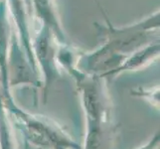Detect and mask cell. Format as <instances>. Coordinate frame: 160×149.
Here are the masks:
<instances>
[{
  "label": "cell",
  "instance_id": "6da1fadb",
  "mask_svg": "<svg viewBox=\"0 0 160 149\" xmlns=\"http://www.w3.org/2000/svg\"><path fill=\"white\" fill-rule=\"evenodd\" d=\"M73 78L79 92L86 118L82 149H112L115 126L112 119V102L107 80L78 72Z\"/></svg>",
  "mask_w": 160,
  "mask_h": 149
},
{
  "label": "cell",
  "instance_id": "3957f363",
  "mask_svg": "<svg viewBox=\"0 0 160 149\" xmlns=\"http://www.w3.org/2000/svg\"><path fill=\"white\" fill-rule=\"evenodd\" d=\"M101 10L106 17L107 26H100L98 24H96V26L103 38V44L114 52L128 56L149 44L159 42L157 30L159 28V12L133 25L117 28L110 23L107 13H104L102 8Z\"/></svg>",
  "mask_w": 160,
  "mask_h": 149
},
{
  "label": "cell",
  "instance_id": "8992f818",
  "mask_svg": "<svg viewBox=\"0 0 160 149\" xmlns=\"http://www.w3.org/2000/svg\"><path fill=\"white\" fill-rule=\"evenodd\" d=\"M33 2L36 9V14L41 20L42 24L52 30L59 43L62 45H68L63 29L61 28L54 0H33Z\"/></svg>",
  "mask_w": 160,
  "mask_h": 149
},
{
  "label": "cell",
  "instance_id": "5b68a950",
  "mask_svg": "<svg viewBox=\"0 0 160 149\" xmlns=\"http://www.w3.org/2000/svg\"><path fill=\"white\" fill-rule=\"evenodd\" d=\"M159 57V42H154L143 47L132 54L128 55L120 65V67L114 72L112 79L117 76L128 71H137L146 67Z\"/></svg>",
  "mask_w": 160,
  "mask_h": 149
},
{
  "label": "cell",
  "instance_id": "7a4b0ae2",
  "mask_svg": "<svg viewBox=\"0 0 160 149\" xmlns=\"http://www.w3.org/2000/svg\"><path fill=\"white\" fill-rule=\"evenodd\" d=\"M1 97L15 127L21 131L25 140L30 145L41 149L82 147L55 120L43 115L31 113L20 107L15 102L12 93L1 95Z\"/></svg>",
  "mask_w": 160,
  "mask_h": 149
},
{
  "label": "cell",
  "instance_id": "30bf717a",
  "mask_svg": "<svg viewBox=\"0 0 160 149\" xmlns=\"http://www.w3.org/2000/svg\"><path fill=\"white\" fill-rule=\"evenodd\" d=\"M70 149H82V147H78V148H70Z\"/></svg>",
  "mask_w": 160,
  "mask_h": 149
},
{
  "label": "cell",
  "instance_id": "277c9868",
  "mask_svg": "<svg viewBox=\"0 0 160 149\" xmlns=\"http://www.w3.org/2000/svg\"><path fill=\"white\" fill-rule=\"evenodd\" d=\"M56 42H58V40L52 30L43 25L34 42L32 43V50L37 69H40L42 75L41 87L43 91L42 96L44 103L47 102L49 90L61 76L57 63L58 49L56 47Z\"/></svg>",
  "mask_w": 160,
  "mask_h": 149
},
{
  "label": "cell",
  "instance_id": "9c48e42d",
  "mask_svg": "<svg viewBox=\"0 0 160 149\" xmlns=\"http://www.w3.org/2000/svg\"><path fill=\"white\" fill-rule=\"evenodd\" d=\"M159 143H160V134H159V131H157L151 136V138H149L144 143V144L140 145L136 149H158Z\"/></svg>",
  "mask_w": 160,
  "mask_h": 149
},
{
  "label": "cell",
  "instance_id": "52a82bcc",
  "mask_svg": "<svg viewBox=\"0 0 160 149\" xmlns=\"http://www.w3.org/2000/svg\"><path fill=\"white\" fill-rule=\"evenodd\" d=\"M0 149H19L15 125L5 107L0 93Z\"/></svg>",
  "mask_w": 160,
  "mask_h": 149
},
{
  "label": "cell",
  "instance_id": "ba28073f",
  "mask_svg": "<svg viewBox=\"0 0 160 149\" xmlns=\"http://www.w3.org/2000/svg\"><path fill=\"white\" fill-rule=\"evenodd\" d=\"M133 95L144 97L156 107H159V87H153V89H141L139 87L133 92Z\"/></svg>",
  "mask_w": 160,
  "mask_h": 149
}]
</instances>
